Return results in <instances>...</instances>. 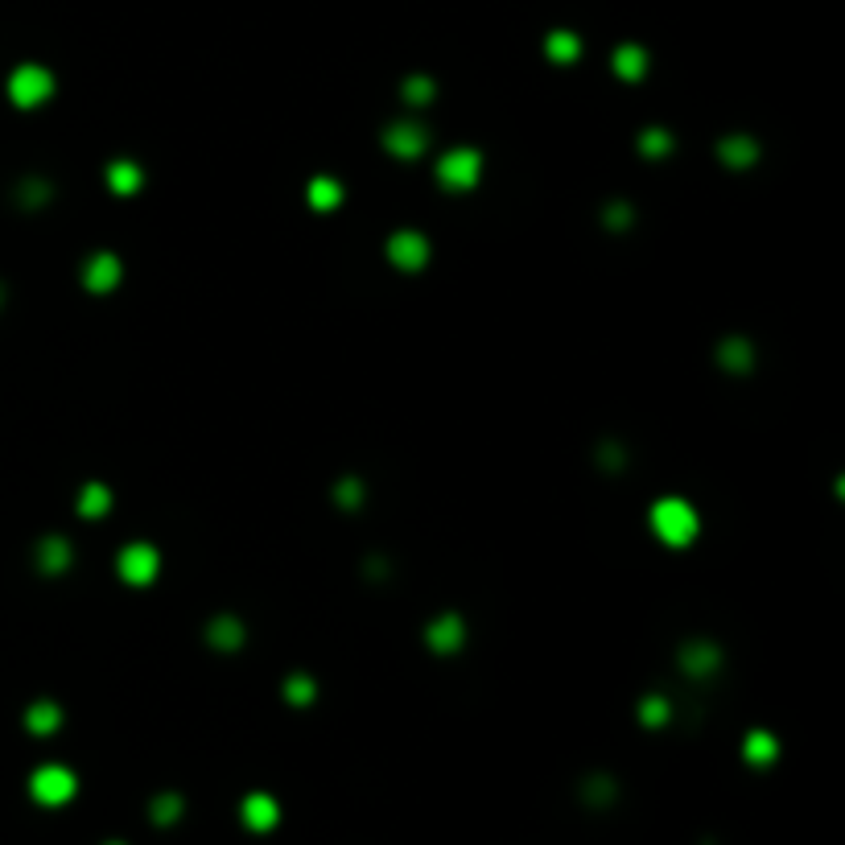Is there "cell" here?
Here are the masks:
<instances>
[{
  "label": "cell",
  "mask_w": 845,
  "mask_h": 845,
  "mask_svg": "<svg viewBox=\"0 0 845 845\" xmlns=\"http://www.w3.org/2000/svg\"><path fill=\"white\" fill-rule=\"evenodd\" d=\"M652 528L656 536L664 540V545H689V540L697 536V512L685 503V499H660L652 507Z\"/></svg>",
  "instance_id": "6da1fadb"
},
{
  "label": "cell",
  "mask_w": 845,
  "mask_h": 845,
  "mask_svg": "<svg viewBox=\"0 0 845 845\" xmlns=\"http://www.w3.org/2000/svg\"><path fill=\"white\" fill-rule=\"evenodd\" d=\"M79 792V780H75V771L71 767H62V763H46L29 775V796L38 800L42 808H58L66 800H75Z\"/></svg>",
  "instance_id": "7a4b0ae2"
},
{
  "label": "cell",
  "mask_w": 845,
  "mask_h": 845,
  "mask_svg": "<svg viewBox=\"0 0 845 845\" xmlns=\"http://www.w3.org/2000/svg\"><path fill=\"white\" fill-rule=\"evenodd\" d=\"M50 91H54V75L46 71V66H17V71L9 75V99L17 108H38V104H46L50 99Z\"/></svg>",
  "instance_id": "3957f363"
},
{
  "label": "cell",
  "mask_w": 845,
  "mask_h": 845,
  "mask_svg": "<svg viewBox=\"0 0 845 845\" xmlns=\"http://www.w3.org/2000/svg\"><path fill=\"white\" fill-rule=\"evenodd\" d=\"M437 174H442V182L454 186V190H470V186L479 182V174H483V161H479V153L458 149V153H446V157H442Z\"/></svg>",
  "instance_id": "277c9868"
},
{
  "label": "cell",
  "mask_w": 845,
  "mask_h": 845,
  "mask_svg": "<svg viewBox=\"0 0 845 845\" xmlns=\"http://www.w3.org/2000/svg\"><path fill=\"white\" fill-rule=\"evenodd\" d=\"M240 817H244V825H248L252 833H268V829L281 821V808H277V800L268 796V792H252V796H244V804H240Z\"/></svg>",
  "instance_id": "5b68a950"
},
{
  "label": "cell",
  "mask_w": 845,
  "mask_h": 845,
  "mask_svg": "<svg viewBox=\"0 0 845 845\" xmlns=\"http://www.w3.org/2000/svg\"><path fill=\"white\" fill-rule=\"evenodd\" d=\"M120 573L132 582V586H145L157 578V553L149 545H132L120 553Z\"/></svg>",
  "instance_id": "8992f818"
},
{
  "label": "cell",
  "mask_w": 845,
  "mask_h": 845,
  "mask_svg": "<svg viewBox=\"0 0 845 845\" xmlns=\"http://www.w3.org/2000/svg\"><path fill=\"white\" fill-rule=\"evenodd\" d=\"M388 256H392L400 268H421L425 256H429V248H425V240H421L417 231H396L392 240H388Z\"/></svg>",
  "instance_id": "52a82bcc"
},
{
  "label": "cell",
  "mask_w": 845,
  "mask_h": 845,
  "mask_svg": "<svg viewBox=\"0 0 845 845\" xmlns=\"http://www.w3.org/2000/svg\"><path fill=\"white\" fill-rule=\"evenodd\" d=\"M83 281H87V289H95V293H108V289L120 281V260L108 256V252L91 256L87 268H83Z\"/></svg>",
  "instance_id": "ba28073f"
},
{
  "label": "cell",
  "mask_w": 845,
  "mask_h": 845,
  "mask_svg": "<svg viewBox=\"0 0 845 845\" xmlns=\"http://www.w3.org/2000/svg\"><path fill=\"white\" fill-rule=\"evenodd\" d=\"M384 141H388V149H392L396 157H417V153L425 149V132H421L417 124H396Z\"/></svg>",
  "instance_id": "9c48e42d"
},
{
  "label": "cell",
  "mask_w": 845,
  "mask_h": 845,
  "mask_svg": "<svg viewBox=\"0 0 845 845\" xmlns=\"http://www.w3.org/2000/svg\"><path fill=\"white\" fill-rule=\"evenodd\" d=\"M742 755L763 767V763H771L775 755H780V742H775L771 734H763V730H755V734H747V742H742Z\"/></svg>",
  "instance_id": "30bf717a"
},
{
  "label": "cell",
  "mask_w": 845,
  "mask_h": 845,
  "mask_svg": "<svg viewBox=\"0 0 845 845\" xmlns=\"http://www.w3.org/2000/svg\"><path fill=\"white\" fill-rule=\"evenodd\" d=\"M58 722H62V714H58L54 701H38V705H33L29 714H25V726H29L33 734H54Z\"/></svg>",
  "instance_id": "8fae6325"
},
{
  "label": "cell",
  "mask_w": 845,
  "mask_h": 845,
  "mask_svg": "<svg viewBox=\"0 0 845 845\" xmlns=\"http://www.w3.org/2000/svg\"><path fill=\"white\" fill-rule=\"evenodd\" d=\"M182 796H174V792H165V796H157L153 804H149V817L157 821V825H174L178 817H182Z\"/></svg>",
  "instance_id": "7c38bea8"
},
{
  "label": "cell",
  "mask_w": 845,
  "mask_h": 845,
  "mask_svg": "<svg viewBox=\"0 0 845 845\" xmlns=\"http://www.w3.org/2000/svg\"><path fill=\"white\" fill-rule=\"evenodd\" d=\"M615 71H619V75H627V79H639V75L648 71V58H644V50L623 46V50L615 54Z\"/></svg>",
  "instance_id": "4fadbf2b"
},
{
  "label": "cell",
  "mask_w": 845,
  "mask_h": 845,
  "mask_svg": "<svg viewBox=\"0 0 845 845\" xmlns=\"http://www.w3.org/2000/svg\"><path fill=\"white\" fill-rule=\"evenodd\" d=\"M429 639H433V648L437 652H454L458 648V639H462V627H458V619H442L433 631H429Z\"/></svg>",
  "instance_id": "5bb4252c"
},
{
  "label": "cell",
  "mask_w": 845,
  "mask_h": 845,
  "mask_svg": "<svg viewBox=\"0 0 845 845\" xmlns=\"http://www.w3.org/2000/svg\"><path fill=\"white\" fill-rule=\"evenodd\" d=\"M108 178H112V186H116L120 194H132V190L141 186V169L128 165V161H116V165L108 169Z\"/></svg>",
  "instance_id": "9a60e30c"
},
{
  "label": "cell",
  "mask_w": 845,
  "mask_h": 845,
  "mask_svg": "<svg viewBox=\"0 0 845 845\" xmlns=\"http://www.w3.org/2000/svg\"><path fill=\"white\" fill-rule=\"evenodd\" d=\"M545 50H549L557 62H573L582 46H578V38H573V33H553V38L545 42Z\"/></svg>",
  "instance_id": "2e32d148"
},
{
  "label": "cell",
  "mask_w": 845,
  "mask_h": 845,
  "mask_svg": "<svg viewBox=\"0 0 845 845\" xmlns=\"http://www.w3.org/2000/svg\"><path fill=\"white\" fill-rule=\"evenodd\" d=\"M79 507H83L87 516H99V512L108 507V491H104V487H87L83 499H79Z\"/></svg>",
  "instance_id": "e0dca14e"
},
{
  "label": "cell",
  "mask_w": 845,
  "mask_h": 845,
  "mask_svg": "<svg viewBox=\"0 0 845 845\" xmlns=\"http://www.w3.org/2000/svg\"><path fill=\"white\" fill-rule=\"evenodd\" d=\"M310 198H314V207H334V202H338V186L334 182H314L310 186Z\"/></svg>",
  "instance_id": "ac0fdd59"
},
{
  "label": "cell",
  "mask_w": 845,
  "mask_h": 845,
  "mask_svg": "<svg viewBox=\"0 0 845 845\" xmlns=\"http://www.w3.org/2000/svg\"><path fill=\"white\" fill-rule=\"evenodd\" d=\"M586 796H590V804H611V800H615V784L598 780V784H590V788H586Z\"/></svg>",
  "instance_id": "d6986e66"
},
{
  "label": "cell",
  "mask_w": 845,
  "mask_h": 845,
  "mask_svg": "<svg viewBox=\"0 0 845 845\" xmlns=\"http://www.w3.org/2000/svg\"><path fill=\"white\" fill-rule=\"evenodd\" d=\"M664 714H668V709H664V701H656V697L644 705V722H664Z\"/></svg>",
  "instance_id": "ffe728a7"
},
{
  "label": "cell",
  "mask_w": 845,
  "mask_h": 845,
  "mask_svg": "<svg viewBox=\"0 0 845 845\" xmlns=\"http://www.w3.org/2000/svg\"><path fill=\"white\" fill-rule=\"evenodd\" d=\"M289 693H293L297 701H306V697H314V689H310L306 681H293V685H289Z\"/></svg>",
  "instance_id": "44dd1931"
},
{
  "label": "cell",
  "mask_w": 845,
  "mask_h": 845,
  "mask_svg": "<svg viewBox=\"0 0 845 845\" xmlns=\"http://www.w3.org/2000/svg\"><path fill=\"white\" fill-rule=\"evenodd\" d=\"M104 845H124V841H104Z\"/></svg>",
  "instance_id": "7402d4cb"
}]
</instances>
